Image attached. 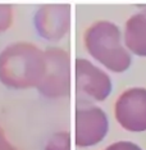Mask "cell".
Returning a JSON list of instances; mask_svg holds the SVG:
<instances>
[{
	"label": "cell",
	"instance_id": "1",
	"mask_svg": "<svg viewBox=\"0 0 146 150\" xmlns=\"http://www.w3.org/2000/svg\"><path fill=\"white\" fill-rule=\"evenodd\" d=\"M44 72V52L32 42H13L0 53V82L9 88L37 87Z\"/></svg>",
	"mask_w": 146,
	"mask_h": 150
},
{
	"label": "cell",
	"instance_id": "2",
	"mask_svg": "<svg viewBox=\"0 0 146 150\" xmlns=\"http://www.w3.org/2000/svg\"><path fill=\"white\" fill-rule=\"evenodd\" d=\"M85 46L94 59L115 73H122L131 66V54L122 45V33L110 21H97L85 31Z\"/></svg>",
	"mask_w": 146,
	"mask_h": 150
},
{
	"label": "cell",
	"instance_id": "3",
	"mask_svg": "<svg viewBox=\"0 0 146 150\" xmlns=\"http://www.w3.org/2000/svg\"><path fill=\"white\" fill-rule=\"evenodd\" d=\"M45 55V72L37 85V91L45 98L58 99L71 93V57L63 47H47Z\"/></svg>",
	"mask_w": 146,
	"mask_h": 150
},
{
	"label": "cell",
	"instance_id": "4",
	"mask_svg": "<svg viewBox=\"0 0 146 150\" xmlns=\"http://www.w3.org/2000/svg\"><path fill=\"white\" fill-rule=\"evenodd\" d=\"M117 122L127 131H146V88L131 87L118 96L114 105Z\"/></svg>",
	"mask_w": 146,
	"mask_h": 150
},
{
	"label": "cell",
	"instance_id": "5",
	"mask_svg": "<svg viewBox=\"0 0 146 150\" xmlns=\"http://www.w3.org/2000/svg\"><path fill=\"white\" fill-rule=\"evenodd\" d=\"M109 129V121L99 107L78 108L76 110V145L89 148L97 145L105 139Z\"/></svg>",
	"mask_w": 146,
	"mask_h": 150
},
{
	"label": "cell",
	"instance_id": "6",
	"mask_svg": "<svg viewBox=\"0 0 146 150\" xmlns=\"http://www.w3.org/2000/svg\"><path fill=\"white\" fill-rule=\"evenodd\" d=\"M36 31L47 41H59L71 28V4H45L33 18Z\"/></svg>",
	"mask_w": 146,
	"mask_h": 150
},
{
	"label": "cell",
	"instance_id": "7",
	"mask_svg": "<svg viewBox=\"0 0 146 150\" xmlns=\"http://www.w3.org/2000/svg\"><path fill=\"white\" fill-rule=\"evenodd\" d=\"M76 87L78 93L103 101L111 93V81L103 69L90 60L78 58L76 59Z\"/></svg>",
	"mask_w": 146,
	"mask_h": 150
},
{
	"label": "cell",
	"instance_id": "8",
	"mask_svg": "<svg viewBox=\"0 0 146 150\" xmlns=\"http://www.w3.org/2000/svg\"><path fill=\"white\" fill-rule=\"evenodd\" d=\"M124 44L135 55L146 57V11L131 16L126 22Z\"/></svg>",
	"mask_w": 146,
	"mask_h": 150
},
{
	"label": "cell",
	"instance_id": "9",
	"mask_svg": "<svg viewBox=\"0 0 146 150\" xmlns=\"http://www.w3.org/2000/svg\"><path fill=\"white\" fill-rule=\"evenodd\" d=\"M44 150H71V134L68 131L55 132L47 139Z\"/></svg>",
	"mask_w": 146,
	"mask_h": 150
},
{
	"label": "cell",
	"instance_id": "10",
	"mask_svg": "<svg viewBox=\"0 0 146 150\" xmlns=\"http://www.w3.org/2000/svg\"><path fill=\"white\" fill-rule=\"evenodd\" d=\"M13 25V8L11 4H0V33L8 31Z\"/></svg>",
	"mask_w": 146,
	"mask_h": 150
},
{
	"label": "cell",
	"instance_id": "11",
	"mask_svg": "<svg viewBox=\"0 0 146 150\" xmlns=\"http://www.w3.org/2000/svg\"><path fill=\"white\" fill-rule=\"evenodd\" d=\"M105 150H142L138 145L132 141H117L109 145Z\"/></svg>",
	"mask_w": 146,
	"mask_h": 150
},
{
	"label": "cell",
	"instance_id": "12",
	"mask_svg": "<svg viewBox=\"0 0 146 150\" xmlns=\"http://www.w3.org/2000/svg\"><path fill=\"white\" fill-rule=\"evenodd\" d=\"M0 150H17L14 146L9 142V140L6 139L4 131L0 132Z\"/></svg>",
	"mask_w": 146,
	"mask_h": 150
},
{
	"label": "cell",
	"instance_id": "13",
	"mask_svg": "<svg viewBox=\"0 0 146 150\" xmlns=\"http://www.w3.org/2000/svg\"><path fill=\"white\" fill-rule=\"evenodd\" d=\"M1 131H4V129H3V128H1V127H0V132H1Z\"/></svg>",
	"mask_w": 146,
	"mask_h": 150
}]
</instances>
